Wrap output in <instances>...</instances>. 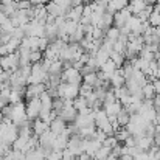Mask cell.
<instances>
[{"mask_svg":"<svg viewBox=\"0 0 160 160\" xmlns=\"http://www.w3.org/2000/svg\"><path fill=\"white\" fill-rule=\"evenodd\" d=\"M9 120H11L16 126L27 120V112H25V103H23V101H19V103H14V104H12V110H11Z\"/></svg>","mask_w":160,"mask_h":160,"instance_id":"2","label":"cell"},{"mask_svg":"<svg viewBox=\"0 0 160 160\" xmlns=\"http://www.w3.org/2000/svg\"><path fill=\"white\" fill-rule=\"evenodd\" d=\"M45 38L52 42L58 38V27L54 23H47L45 25Z\"/></svg>","mask_w":160,"mask_h":160,"instance_id":"19","label":"cell"},{"mask_svg":"<svg viewBox=\"0 0 160 160\" xmlns=\"http://www.w3.org/2000/svg\"><path fill=\"white\" fill-rule=\"evenodd\" d=\"M62 70H64L62 61L61 59H56V61H52V64L48 67V75H61Z\"/></svg>","mask_w":160,"mask_h":160,"instance_id":"18","label":"cell"},{"mask_svg":"<svg viewBox=\"0 0 160 160\" xmlns=\"http://www.w3.org/2000/svg\"><path fill=\"white\" fill-rule=\"evenodd\" d=\"M6 19H8V16H6V14H3V12L0 11V25H2V23H3Z\"/></svg>","mask_w":160,"mask_h":160,"instance_id":"44","label":"cell"},{"mask_svg":"<svg viewBox=\"0 0 160 160\" xmlns=\"http://www.w3.org/2000/svg\"><path fill=\"white\" fill-rule=\"evenodd\" d=\"M113 62H115V65H117V68H120L123 64H124V61H126V58H124V54L123 53H117V52H112L110 56H109Z\"/></svg>","mask_w":160,"mask_h":160,"instance_id":"24","label":"cell"},{"mask_svg":"<svg viewBox=\"0 0 160 160\" xmlns=\"http://www.w3.org/2000/svg\"><path fill=\"white\" fill-rule=\"evenodd\" d=\"M95 131H97V126H95V123H93V124H89V126L81 128V129L78 131V135H79L81 138H92L93 134H95Z\"/></svg>","mask_w":160,"mask_h":160,"instance_id":"16","label":"cell"},{"mask_svg":"<svg viewBox=\"0 0 160 160\" xmlns=\"http://www.w3.org/2000/svg\"><path fill=\"white\" fill-rule=\"evenodd\" d=\"M129 117H131V115H129V113H128V112L123 109V110H121V112L117 115V121H118V124H120L121 128H124V126L129 123Z\"/></svg>","mask_w":160,"mask_h":160,"instance_id":"25","label":"cell"},{"mask_svg":"<svg viewBox=\"0 0 160 160\" xmlns=\"http://www.w3.org/2000/svg\"><path fill=\"white\" fill-rule=\"evenodd\" d=\"M131 33H135V34H140V27H142V20L137 17V16H131L129 19H128V22H126V25H124ZM142 36V34H140Z\"/></svg>","mask_w":160,"mask_h":160,"instance_id":"10","label":"cell"},{"mask_svg":"<svg viewBox=\"0 0 160 160\" xmlns=\"http://www.w3.org/2000/svg\"><path fill=\"white\" fill-rule=\"evenodd\" d=\"M100 70H101V72H104L106 75H109V76H110V75H112V73L117 70V65H115V62H113V61L109 58L106 62H103V64H101Z\"/></svg>","mask_w":160,"mask_h":160,"instance_id":"20","label":"cell"},{"mask_svg":"<svg viewBox=\"0 0 160 160\" xmlns=\"http://www.w3.org/2000/svg\"><path fill=\"white\" fill-rule=\"evenodd\" d=\"M12 148H11V143H8V142H0V157H3L8 151H11Z\"/></svg>","mask_w":160,"mask_h":160,"instance_id":"34","label":"cell"},{"mask_svg":"<svg viewBox=\"0 0 160 160\" xmlns=\"http://www.w3.org/2000/svg\"><path fill=\"white\" fill-rule=\"evenodd\" d=\"M6 54H9L8 45L6 44H0V56H6Z\"/></svg>","mask_w":160,"mask_h":160,"instance_id":"42","label":"cell"},{"mask_svg":"<svg viewBox=\"0 0 160 160\" xmlns=\"http://www.w3.org/2000/svg\"><path fill=\"white\" fill-rule=\"evenodd\" d=\"M48 44H50V41H48L47 38H41V39H39V52H44V50L48 47Z\"/></svg>","mask_w":160,"mask_h":160,"instance_id":"40","label":"cell"},{"mask_svg":"<svg viewBox=\"0 0 160 160\" xmlns=\"http://www.w3.org/2000/svg\"><path fill=\"white\" fill-rule=\"evenodd\" d=\"M22 93H19L17 90H12L11 89V93H9V103L11 104H14V103H19V101H22Z\"/></svg>","mask_w":160,"mask_h":160,"instance_id":"31","label":"cell"},{"mask_svg":"<svg viewBox=\"0 0 160 160\" xmlns=\"http://www.w3.org/2000/svg\"><path fill=\"white\" fill-rule=\"evenodd\" d=\"M113 25V14H110V12H104L103 16H101V19H100V22H98V28H101V30H104L106 31L109 27H112Z\"/></svg>","mask_w":160,"mask_h":160,"instance_id":"14","label":"cell"},{"mask_svg":"<svg viewBox=\"0 0 160 160\" xmlns=\"http://www.w3.org/2000/svg\"><path fill=\"white\" fill-rule=\"evenodd\" d=\"M73 107L79 112V110H82V109H86L87 106V100H86V97H81V95H78L75 100H73Z\"/></svg>","mask_w":160,"mask_h":160,"instance_id":"23","label":"cell"},{"mask_svg":"<svg viewBox=\"0 0 160 160\" xmlns=\"http://www.w3.org/2000/svg\"><path fill=\"white\" fill-rule=\"evenodd\" d=\"M93 92V87L92 86H89V84H86V82H81L79 84V95L81 97H87V95H90Z\"/></svg>","mask_w":160,"mask_h":160,"instance_id":"27","label":"cell"},{"mask_svg":"<svg viewBox=\"0 0 160 160\" xmlns=\"http://www.w3.org/2000/svg\"><path fill=\"white\" fill-rule=\"evenodd\" d=\"M109 82H110V87H121V86H124L126 79H124V76H123V73H121V67L117 68V70L109 76Z\"/></svg>","mask_w":160,"mask_h":160,"instance_id":"9","label":"cell"},{"mask_svg":"<svg viewBox=\"0 0 160 160\" xmlns=\"http://www.w3.org/2000/svg\"><path fill=\"white\" fill-rule=\"evenodd\" d=\"M118 160H134V157H132L131 154H121V156L118 157Z\"/></svg>","mask_w":160,"mask_h":160,"instance_id":"43","label":"cell"},{"mask_svg":"<svg viewBox=\"0 0 160 160\" xmlns=\"http://www.w3.org/2000/svg\"><path fill=\"white\" fill-rule=\"evenodd\" d=\"M62 107H64V98H61V97L53 98V110L59 112V110H62Z\"/></svg>","mask_w":160,"mask_h":160,"instance_id":"33","label":"cell"},{"mask_svg":"<svg viewBox=\"0 0 160 160\" xmlns=\"http://www.w3.org/2000/svg\"><path fill=\"white\" fill-rule=\"evenodd\" d=\"M65 128H67V123L61 118V117H56L54 120L50 121V124H48V129L53 132L54 135H59V134H62L64 131H65Z\"/></svg>","mask_w":160,"mask_h":160,"instance_id":"7","label":"cell"},{"mask_svg":"<svg viewBox=\"0 0 160 160\" xmlns=\"http://www.w3.org/2000/svg\"><path fill=\"white\" fill-rule=\"evenodd\" d=\"M123 145L124 146H128V148H132V146H135L137 145V142H135V137L134 135H129L124 142H123Z\"/></svg>","mask_w":160,"mask_h":160,"instance_id":"38","label":"cell"},{"mask_svg":"<svg viewBox=\"0 0 160 160\" xmlns=\"http://www.w3.org/2000/svg\"><path fill=\"white\" fill-rule=\"evenodd\" d=\"M103 109L106 110L107 117L109 115H118L121 110H123V104L118 101V100H115L113 103H110V104H106V106H103Z\"/></svg>","mask_w":160,"mask_h":160,"instance_id":"15","label":"cell"},{"mask_svg":"<svg viewBox=\"0 0 160 160\" xmlns=\"http://www.w3.org/2000/svg\"><path fill=\"white\" fill-rule=\"evenodd\" d=\"M134 160H151L148 151H140L137 156H134Z\"/></svg>","mask_w":160,"mask_h":160,"instance_id":"39","label":"cell"},{"mask_svg":"<svg viewBox=\"0 0 160 160\" xmlns=\"http://www.w3.org/2000/svg\"><path fill=\"white\" fill-rule=\"evenodd\" d=\"M148 22L151 27H160V12H151V16L148 17Z\"/></svg>","mask_w":160,"mask_h":160,"instance_id":"29","label":"cell"},{"mask_svg":"<svg viewBox=\"0 0 160 160\" xmlns=\"http://www.w3.org/2000/svg\"><path fill=\"white\" fill-rule=\"evenodd\" d=\"M33 6V3L30 2V0H19V2H16V9H28V8H31Z\"/></svg>","mask_w":160,"mask_h":160,"instance_id":"32","label":"cell"},{"mask_svg":"<svg viewBox=\"0 0 160 160\" xmlns=\"http://www.w3.org/2000/svg\"><path fill=\"white\" fill-rule=\"evenodd\" d=\"M104 30H101V28H98V27H95L93 28V31H92V38L93 39H103L104 38Z\"/></svg>","mask_w":160,"mask_h":160,"instance_id":"36","label":"cell"},{"mask_svg":"<svg viewBox=\"0 0 160 160\" xmlns=\"http://www.w3.org/2000/svg\"><path fill=\"white\" fill-rule=\"evenodd\" d=\"M151 82H152V86H154V90H156V93L159 95V93H160V78H154Z\"/></svg>","mask_w":160,"mask_h":160,"instance_id":"41","label":"cell"},{"mask_svg":"<svg viewBox=\"0 0 160 160\" xmlns=\"http://www.w3.org/2000/svg\"><path fill=\"white\" fill-rule=\"evenodd\" d=\"M142 95H143V98H154V97L157 95L151 81H148L146 84H143V86H142Z\"/></svg>","mask_w":160,"mask_h":160,"instance_id":"17","label":"cell"},{"mask_svg":"<svg viewBox=\"0 0 160 160\" xmlns=\"http://www.w3.org/2000/svg\"><path fill=\"white\" fill-rule=\"evenodd\" d=\"M45 9H47L48 14H52L54 17H58V16H65V9L61 8L58 3H54L53 0H50V2L45 3Z\"/></svg>","mask_w":160,"mask_h":160,"instance_id":"11","label":"cell"},{"mask_svg":"<svg viewBox=\"0 0 160 160\" xmlns=\"http://www.w3.org/2000/svg\"><path fill=\"white\" fill-rule=\"evenodd\" d=\"M67 142H68V137H65L64 134H59L54 137L53 146H52V151H58V149H65L67 148Z\"/></svg>","mask_w":160,"mask_h":160,"instance_id":"13","label":"cell"},{"mask_svg":"<svg viewBox=\"0 0 160 160\" xmlns=\"http://www.w3.org/2000/svg\"><path fill=\"white\" fill-rule=\"evenodd\" d=\"M61 81L62 82H72V84H81L82 82V75L79 73L78 68L75 67H67L61 73Z\"/></svg>","mask_w":160,"mask_h":160,"instance_id":"1","label":"cell"},{"mask_svg":"<svg viewBox=\"0 0 160 160\" xmlns=\"http://www.w3.org/2000/svg\"><path fill=\"white\" fill-rule=\"evenodd\" d=\"M73 160H75V159H73Z\"/></svg>","mask_w":160,"mask_h":160,"instance_id":"47","label":"cell"},{"mask_svg":"<svg viewBox=\"0 0 160 160\" xmlns=\"http://www.w3.org/2000/svg\"><path fill=\"white\" fill-rule=\"evenodd\" d=\"M159 95H160V93H159Z\"/></svg>","mask_w":160,"mask_h":160,"instance_id":"48","label":"cell"},{"mask_svg":"<svg viewBox=\"0 0 160 160\" xmlns=\"http://www.w3.org/2000/svg\"><path fill=\"white\" fill-rule=\"evenodd\" d=\"M47 160H62V151H61V149L52 151V152L47 156Z\"/></svg>","mask_w":160,"mask_h":160,"instance_id":"37","label":"cell"},{"mask_svg":"<svg viewBox=\"0 0 160 160\" xmlns=\"http://www.w3.org/2000/svg\"><path fill=\"white\" fill-rule=\"evenodd\" d=\"M104 160H118V157H117V156H113V154L110 152V154H109V156H107Z\"/></svg>","mask_w":160,"mask_h":160,"instance_id":"45","label":"cell"},{"mask_svg":"<svg viewBox=\"0 0 160 160\" xmlns=\"http://www.w3.org/2000/svg\"><path fill=\"white\" fill-rule=\"evenodd\" d=\"M106 137H107V135H106V134H104V132H103V131H101V129H97L92 138H95L97 142H100V143L103 145V142H104V138H106Z\"/></svg>","mask_w":160,"mask_h":160,"instance_id":"35","label":"cell"},{"mask_svg":"<svg viewBox=\"0 0 160 160\" xmlns=\"http://www.w3.org/2000/svg\"><path fill=\"white\" fill-rule=\"evenodd\" d=\"M76 115H78V110L73 106H64L62 110L58 112V117H61L65 123H73L75 118H76Z\"/></svg>","mask_w":160,"mask_h":160,"instance_id":"6","label":"cell"},{"mask_svg":"<svg viewBox=\"0 0 160 160\" xmlns=\"http://www.w3.org/2000/svg\"><path fill=\"white\" fill-rule=\"evenodd\" d=\"M45 90H47V86H45L44 82H38V84H27L23 97H25V98H27V101H28V100H31V98L41 97Z\"/></svg>","mask_w":160,"mask_h":160,"instance_id":"4","label":"cell"},{"mask_svg":"<svg viewBox=\"0 0 160 160\" xmlns=\"http://www.w3.org/2000/svg\"><path fill=\"white\" fill-rule=\"evenodd\" d=\"M109 154H110V148H107V146H104V145H101V146L95 151V154L92 156V159L103 160V159H106Z\"/></svg>","mask_w":160,"mask_h":160,"instance_id":"21","label":"cell"},{"mask_svg":"<svg viewBox=\"0 0 160 160\" xmlns=\"http://www.w3.org/2000/svg\"><path fill=\"white\" fill-rule=\"evenodd\" d=\"M118 143H120V142L117 140V137H115V135H107L106 138H104V142H103V145L107 146V148H110V149H112L113 146H117Z\"/></svg>","mask_w":160,"mask_h":160,"instance_id":"30","label":"cell"},{"mask_svg":"<svg viewBox=\"0 0 160 160\" xmlns=\"http://www.w3.org/2000/svg\"><path fill=\"white\" fill-rule=\"evenodd\" d=\"M31 131H33V134L34 135H41L42 132H45V131H48V123H45L42 118H34L33 121H31Z\"/></svg>","mask_w":160,"mask_h":160,"instance_id":"8","label":"cell"},{"mask_svg":"<svg viewBox=\"0 0 160 160\" xmlns=\"http://www.w3.org/2000/svg\"><path fill=\"white\" fill-rule=\"evenodd\" d=\"M42 58H44L42 52H39V50H33V52H30V64H36V62L42 61Z\"/></svg>","mask_w":160,"mask_h":160,"instance_id":"28","label":"cell"},{"mask_svg":"<svg viewBox=\"0 0 160 160\" xmlns=\"http://www.w3.org/2000/svg\"><path fill=\"white\" fill-rule=\"evenodd\" d=\"M65 17L68 20H75V22H79V19L82 17V5H78V6H72L70 9H67L65 12Z\"/></svg>","mask_w":160,"mask_h":160,"instance_id":"12","label":"cell"},{"mask_svg":"<svg viewBox=\"0 0 160 160\" xmlns=\"http://www.w3.org/2000/svg\"><path fill=\"white\" fill-rule=\"evenodd\" d=\"M113 135L117 137V140H118L120 143H123V142H124V140H126V138L131 135V132H129L126 128H120V129H118V131H117Z\"/></svg>","mask_w":160,"mask_h":160,"instance_id":"26","label":"cell"},{"mask_svg":"<svg viewBox=\"0 0 160 160\" xmlns=\"http://www.w3.org/2000/svg\"><path fill=\"white\" fill-rule=\"evenodd\" d=\"M131 16H132V12L128 9V6L123 8V9H120V11H115V12H113V27H117V28L124 27L126 22H128V19H129Z\"/></svg>","mask_w":160,"mask_h":160,"instance_id":"5","label":"cell"},{"mask_svg":"<svg viewBox=\"0 0 160 160\" xmlns=\"http://www.w3.org/2000/svg\"><path fill=\"white\" fill-rule=\"evenodd\" d=\"M2 72H3V70H2V67H0V73H2Z\"/></svg>","mask_w":160,"mask_h":160,"instance_id":"46","label":"cell"},{"mask_svg":"<svg viewBox=\"0 0 160 160\" xmlns=\"http://www.w3.org/2000/svg\"><path fill=\"white\" fill-rule=\"evenodd\" d=\"M41 100H39V97H36V98H31V100H28L27 103H25V112H27V118L28 120H34V118H38L39 117V112H41Z\"/></svg>","mask_w":160,"mask_h":160,"instance_id":"3","label":"cell"},{"mask_svg":"<svg viewBox=\"0 0 160 160\" xmlns=\"http://www.w3.org/2000/svg\"><path fill=\"white\" fill-rule=\"evenodd\" d=\"M104 38L109 39V41H117L118 38H120V28H117V27H109L106 30V33H104Z\"/></svg>","mask_w":160,"mask_h":160,"instance_id":"22","label":"cell"}]
</instances>
